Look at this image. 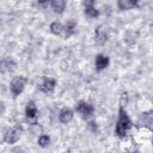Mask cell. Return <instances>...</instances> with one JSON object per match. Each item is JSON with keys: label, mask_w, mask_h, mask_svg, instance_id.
Segmentation results:
<instances>
[{"label": "cell", "mask_w": 153, "mask_h": 153, "mask_svg": "<svg viewBox=\"0 0 153 153\" xmlns=\"http://www.w3.org/2000/svg\"><path fill=\"white\" fill-rule=\"evenodd\" d=\"M130 128H131V121H130L128 114L126 112V110L123 109V106L120 105L118 120H117V124H116V134L120 137H124Z\"/></svg>", "instance_id": "1"}, {"label": "cell", "mask_w": 153, "mask_h": 153, "mask_svg": "<svg viewBox=\"0 0 153 153\" xmlns=\"http://www.w3.org/2000/svg\"><path fill=\"white\" fill-rule=\"evenodd\" d=\"M25 84H26V79L24 76H17L12 80V82L10 85V90H11V93L13 94V97H17L23 92Z\"/></svg>", "instance_id": "2"}, {"label": "cell", "mask_w": 153, "mask_h": 153, "mask_svg": "<svg viewBox=\"0 0 153 153\" xmlns=\"http://www.w3.org/2000/svg\"><path fill=\"white\" fill-rule=\"evenodd\" d=\"M22 131H23L22 127H13V128H11L10 130L6 131V134L4 136V141L6 143H10V145L17 142L19 140L20 135H22Z\"/></svg>", "instance_id": "3"}, {"label": "cell", "mask_w": 153, "mask_h": 153, "mask_svg": "<svg viewBox=\"0 0 153 153\" xmlns=\"http://www.w3.org/2000/svg\"><path fill=\"white\" fill-rule=\"evenodd\" d=\"M76 111L79 114H81L84 117H88L94 112V108L92 104H90L87 102H79L76 105Z\"/></svg>", "instance_id": "4"}, {"label": "cell", "mask_w": 153, "mask_h": 153, "mask_svg": "<svg viewBox=\"0 0 153 153\" xmlns=\"http://www.w3.org/2000/svg\"><path fill=\"white\" fill-rule=\"evenodd\" d=\"M14 68H16V62H14L12 59L6 57V59H2V60L0 61V72H1V73L12 72Z\"/></svg>", "instance_id": "5"}, {"label": "cell", "mask_w": 153, "mask_h": 153, "mask_svg": "<svg viewBox=\"0 0 153 153\" xmlns=\"http://www.w3.org/2000/svg\"><path fill=\"white\" fill-rule=\"evenodd\" d=\"M55 84H56L55 79L47 78V79H44V81L41 84L39 90H41L42 92H44V93H51V92L54 91V88H55Z\"/></svg>", "instance_id": "6"}, {"label": "cell", "mask_w": 153, "mask_h": 153, "mask_svg": "<svg viewBox=\"0 0 153 153\" xmlns=\"http://www.w3.org/2000/svg\"><path fill=\"white\" fill-rule=\"evenodd\" d=\"M137 4H139V0H117V6L122 11L131 10V8L136 7Z\"/></svg>", "instance_id": "7"}, {"label": "cell", "mask_w": 153, "mask_h": 153, "mask_svg": "<svg viewBox=\"0 0 153 153\" xmlns=\"http://www.w3.org/2000/svg\"><path fill=\"white\" fill-rule=\"evenodd\" d=\"M50 30H51V32L55 33V35L68 37V36H67V31H66V26H63L62 24H60V23H57V22H54V23L50 24Z\"/></svg>", "instance_id": "8"}, {"label": "cell", "mask_w": 153, "mask_h": 153, "mask_svg": "<svg viewBox=\"0 0 153 153\" xmlns=\"http://www.w3.org/2000/svg\"><path fill=\"white\" fill-rule=\"evenodd\" d=\"M108 65H109V57L108 56L102 55V54L96 56V68H97V71L105 69L108 67Z\"/></svg>", "instance_id": "9"}, {"label": "cell", "mask_w": 153, "mask_h": 153, "mask_svg": "<svg viewBox=\"0 0 153 153\" xmlns=\"http://www.w3.org/2000/svg\"><path fill=\"white\" fill-rule=\"evenodd\" d=\"M59 120H60V122H62V123H68V122H71V121L73 120V111H72L71 109H67V108L62 109V110L60 111V114H59Z\"/></svg>", "instance_id": "10"}, {"label": "cell", "mask_w": 153, "mask_h": 153, "mask_svg": "<svg viewBox=\"0 0 153 153\" xmlns=\"http://www.w3.org/2000/svg\"><path fill=\"white\" fill-rule=\"evenodd\" d=\"M25 115L29 120H35L37 117V108L33 102H29L25 109Z\"/></svg>", "instance_id": "11"}, {"label": "cell", "mask_w": 153, "mask_h": 153, "mask_svg": "<svg viewBox=\"0 0 153 153\" xmlns=\"http://www.w3.org/2000/svg\"><path fill=\"white\" fill-rule=\"evenodd\" d=\"M50 6L56 13H62L65 7H66V1L65 0H50Z\"/></svg>", "instance_id": "12"}, {"label": "cell", "mask_w": 153, "mask_h": 153, "mask_svg": "<svg viewBox=\"0 0 153 153\" xmlns=\"http://www.w3.org/2000/svg\"><path fill=\"white\" fill-rule=\"evenodd\" d=\"M108 39V35L105 33V31L102 30V27H99L97 30V33H96V41L98 44H103L105 43V41Z\"/></svg>", "instance_id": "13"}, {"label": "cell", "mask_w": 153, "mask_h": 153, "mask_svg": "<svg viewBox=\"0 0 153 153\" xmlns=\"http://www.w3.org/2000/svg\"><path fill=\"white\" fill-rule=\"evenodd\" d=\"M85 13H86V16H88V17H91V18H94V17L98 16V11H97L93 6L85 7Z\"/></svg>", "instance_id": "14"}, {"label": "cell", "mask_w": 153, "mask_h": 153, "mask_svg": "<svg viewBox=\"0 0 153 153\" xmlns=\"http://www.w3.org/2000/svg\"><path fill=\"white\" fill-rule=\"evenodd\" d=\"M50 143V139L48 135H41L39 139H38V145L41 147H47L48 145Z\"/></svg>", "instance_id": "15"}, {"label": "cell", "mask_w": 153, "mask_h": 153, "mask_svg": "<svg viewBox=\"0 0 153 153\" xmlns=\"http://www.w3.org/2000/svg\"><path fill=\"white\" fill-rule=\"evenodd\" d=\"M84 4H85V7H88V6H93V4H94V0H84Z\"/></svg>", "instance_id": "16"}, {"label": "cell", "mask_w": 153, "mask_h": 153, "mask_svg": "<svg viewBox=\"0 0 153 153\" xmlns=\"http://www.w3.org/2000/svg\"><path fill=\"white\" fill-rule=\"evenodd\" d=\"M45 1H48V0H38V2H41V4H44Z\"/></svg>", "instance_id": "17"}]
</instances>
